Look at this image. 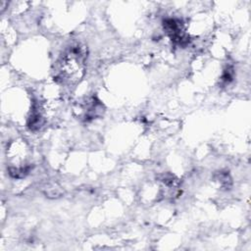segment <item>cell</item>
Returning <instances> with one entry per match:
<instances>
[{
    "label": "cell",
    "instance_id": "7a4b0ae2",
    "mask_svg": "<svg viewBox=\"0 0 251 251\" xmlns=\"http://www.w3.org/2000/svg\"><path fill=\"white\" fill-rule=\"evenodd\" d=\"M164 28L175 43L184 45L188 42V36L185 34L181 22L179 20L167 19L164 22Z\"/></svg>",
    "mask_w": 251,
    "mask_h": 251
},
{
    "label": "cell",
    "instance_id": "6da1fadb",
    "mask_svg": "<svg viewBox=\"0 0 251 251\" xmlns=\"http://www.w3.org/2000/svg\"><path fill=\"white\" fill-rule=\"evenodd\" d=\"M85 56V49L81 45L71 46L58 62L56 77L65 83L77 82L84 73Z\"/></svg>",
    "mask_w": 251,
    "mask_h": 251
}]
</instances>
